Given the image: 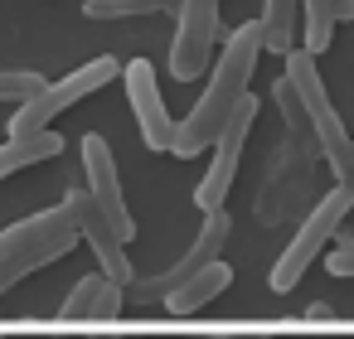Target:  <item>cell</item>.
Segmentation results:
<instances>
[{"instance_id":"obj_1","label":"cell","mask_w":354,"mask_h":339,"mask_svg":"<svg viewBox=\"0 0 354 339\" xmlns=\"http://www.w3.org/2000/svg\"><path fill=\"white\" fill-rule=\"evenodd\" d=\"M257 59H262V30H257V20H248V25H238V30L223 39V54L214 59V73H209L204 93H199L194 112H189L185 122H175V146H170V155L194 160V155L214 151V141H218V131L228 126L233 107L248 97V83H252Z\"/></svg>"},{"instance_id":"obj_2","label":"cell","mask_w":354,"mask_h":339,"mask_svg":"<svg viewBox=\"0 0 354 339\" xmlns=\"http://www.w3.org/2000/svg\"><path fill=\"white\" fill-rule=\"evenodd\" d=\"M78 223L68 213V204L39 209L10 228H0V296L15 291L25 276H35L39 267H54L59 257H68L78 247Z\"/></svg>"},{"instance_id":"obj_3","label":"cell","mask_w":354,"mask_h":339,"mask_svg":"<svg viewBox=\"0 0 354 339\" xmlns=\"http://www.w3.org/2000/svg\"><path fill=\"white\" fill-rule=\"evenodd\" d=\"M286 78H291V88L306 102V117H310V131H315V151L330 160L335 180L354 194V141H349V131H344V122H339V112H335V102L325 93V78L315 68V54L310 49H291L286 54Z\"/></svg>"},{"instance_id":"obj_4","label":"cell","mask_w":354,"mask_h":339,"mask_svg":"<svg viewBox=\"0 0 354 339\" xmlns=\"http://www.w3.org/2000/svg\"><path fill=\"white\" fill-rule=\"evenodd\" d=\"M349 209H354V194H349L344 184H335V189L310 209V218L301 223V233L286 242V252H281V257L272 262V271H267V286H272L277 296H286V291H296V286H301V276L310 271V262L330 247V238H339V228H344Z\"/></svg>"},{"instance_id":"obj_5","label":"cell","mask_w":354,"mask_h":339,"mask_svg":"<svg viewBox=\"0 0 354 339\" xmlns=\"http://www.w3.org/2000/svg\"><path fill=\"white\" fill-rule=\"evenodd\" d=\"M117 78H122V64H117L112 54L88 59V64H83V68H73L68 78H54V83H44L30 102H20V107H15V117H10V136L49 131V122H54V117H64L68 107H78L83 97L102 93V88H107V83H117Z\"/></svg>"},{"instance_id":"obj_6","label":"cell","mask_w":354,"mask_h":339,"mask_svg":"<svg viewBox=\"0 0 354 339\" xmlns=\"http://www.w3.org/2000/svg\"><path fill=\"white\" fill-rule=\"evenodd\" d=\"M218 49V0H180V20L170 39V78L194 83Z\"/></svg>"},{"instance_id":"obj_7","label":"cell","mask_w":354,"mask_h":339,"mask_svg":"<svg viewBox=\"0 0 354 339\" xmlns=\"http://www.w3.org/2000/svg\"><path fill=\"white\" fill-rule=\"evenodd\" d=\"M252 117H257V97L248 93V97L233 107L228 126L218 131V141H214V160H209V170H204V180H199V189H194V204H199L204 213H214V209L228 204V194H233V175H238V155H243V141H248V131H252Z\"/></svg>"},{"instance_id":"obj_8","label":"cell","mask_w":354,"mask_h":339,"mask_svg":"<svg viewBox=\"0 0 354 339\" xmlns=\"http://www.w3.org/2000/svg\"><path fill=\"white\" fill-rule=\"evenodd\" d=\"M228 233H233V218H228V209H214V213H204V223H199V233H194V242H189V252L170 267V271H160V276H151V281H136L131 286V300H165L175 286H185L194 271H204L209 262H218L223 257V247H228Z\"/></svg>"},{"instance_id":"obj_9","label":"cell","mask_w":354,"mask_h":339,"mask_svg":"<svg viewBox=\"0 0 354 339\" xmlns=\"http://www.w3.org/2000/svg\"><path fill=\"white\" fill-rule=\"evenodd\" d=\"M122 83H127V102H131V112H136V126H141L146 151L170 155V146H175V117H170V107H165V97H160L156 64H151V59H131V64L122 68Z\"/></svg>"},{"instance_id":"obj_10","label":"cell","mask_w":354,"mask_h":339,"mask_svg":"<svg viewBox=\"0 0 354 339\" xmlns=\"http://www.w3.org/2000/svg\"><path fill=\"white\" fill-rule=\"evenodd\" d=\"M64 204H68V213H73V223H78L83 242L93 247V257H97L102 276H112L117 286H131V281H136V267H131V257H127V242L117 238V223L102 213V204H97L88 189H73Z\"/></svg>"},{"instance_id":"obj_11","label":"cell","mask_w":354,"mask_h":339,"mask_svg":"<svg viewBox=\"0 0 354 339\" xmlns=\"http://www.w3.org/2000/svg\"><path fill=\"white\" fill-rule=\"evenodd\" d=\"M83 175H88V194L102 204V213L117 223V238L131 242L136 238V218L127 209V194H122V175H117V155L102 136H83Z\"/></svg>"},{"instance_id":"obj_12","label":"cell","mask_w":354,"mask_h":339,"mask_svg":"<svg viewBox=\"0 0 354 339\" xmlns=\"http://www.w3.org/2000/svg\"><path fill=\"white\" fill-rule=\"evenodd\" d=\"M122 305H127V286H117L112 276L97 271V276H83L68 291L59 320H112V315H122Z\"/></svg>"},{"instance_id":"obj_13","label":"cell","mask_w":354,"mask_h":339,"mask_svg":"<svg viewBox=\"0 0 354 339\" xmlns=\"http://www.w3.org/2000/svg\"><path fill=\"white\" fill-rule=\"evenodd\" d=\"M228 286H233V267L218 257V262H209L204 271H194L185 286H175V291H170L160 305H165L170 315H194V310H204L214 296H223Z\"/></svg>"},{"instance_id":"obj_14","label":"cell","mask_w":354,"mask_h":339,"mask_svg":"<svg viewBox=\"0 0 354 339\" xmlns=\"http://www.w3.org/2000/svg\"><path fill=\"white\" fill-rule=\"evenodd\" d=\"M257 30H262V54L286 59L296 49V30H301V0H262Z\"/></svg>"},{"instance_id":"obj_15","label":"cell","mask_w":354,"mask_h":339,"mask_svg":"<svg viewBox=\"0 0 354 339\" xmlns=\"http://www.w3.org/2000/svg\"><path fill=\"white\" fill-rule=\"evenodd\" d=\"M54 155H64V136H59V131L10 136L6 146H0V180H10V175H20V170H30V165H44V160H54Z\"/></svg>"},{"instance_id":"obj_16","label":"cell","mask_w":354,"mask_h":339,"mask_svg":"<svg viewBox=\"0 0 354 339\" xmlns=\"http://www.w3.org/2000/svg\"><path fill=\"white\" fill-rule=\"evenodd\" d=\"M272 102L281 107V117H286V131H291V141H296V146H306V151H315V131H310L306 102H301V93L291 88V78H286V73H281V78L272 83Z\"/></svg>"},{"instance_id":"obj_17","label":"cell","mask_w":354,"mask_h":339,"mask_svg":"<svg viewBox=\"0 0 354 339\" xmlns=\"http://www.w3.org/2000/svg\"><path fill=\"white\" fill-rule=\"evenodd\" d=\"M335 6L330 0H301V30H306V44L301 49H310L315 59L330 49V39H335Z\"/></svg>"},{"instance_id":"obj_18","label":"cell","mask_w":354,"mask_h":339,"mask_svg":"<svg viewBox=\"0 0 354 339\" xmlns=\"http://www.w3.org/2000/svg\"><path fill=\"white\" fill-rule=\"evenodd\" d=\"M165 0H83L88 20H136V15H160Z\"/></svg>"},{"instance_id":"obj_19","label":"cell","mask_w":354,"mask_h":339,"mask_svg":"<svg viewBox=\"0 0 354 339\" xmlns=\"http://www.w3.org/2000/svg\"><path fill=\"white\" fill-rule=\"evenodd\" d=\"M39 88H44V78H39V73H30V68H10V73H0V102H10V107L30 102Z\"/></svg>"},{"instance_id":"obj_20","label":"cell","mask_w":354,"mask_h":339,"mask_svg":"<svg viewBox=\"0 0 354 339\" xmlns=\"http://www.w3.org/2000/svg\"><path fill=\"white\" fill-rule=\"evenodd\" d=\"M325 267H330V276H354V242L339 238V247L325 257Z\"/></svg>"},{"instance_id":"obj_21","label":"cell","mask_w":354,"mask_h":339,"mask_svg":"<svg viewBox=\"0 0 354 339\" xmlns=\"http://www.w3.org/2000/svg\"><path fill=\"white\" fill-rule=\"evenodd\" d=\"M306 320H315V325H325V320H330V305H325V300H315V305H306Z\"/></svg>"},{"instance_id":"obj_22","label":"cell","mask_w":354,"mask_h":339,"mask_svg":"<svg viewBox=\"0 0 354 339\" xmlns=\"http://www.w3.org/2000/svg\"><path fill=\"white\" fill-rule=\"evenodd\" d=\"M335 6V20H354V0H330Z\"/></svg>"},{"instance_id":"obj_23","label":"cell","mask_w":354,"mask_h":339,"mask_svg":"<svg viewBox=\"0 0 354 339\" xmlns=\"http://www.w3.org/2000/svg\"><path fill=\"white\" fill-rule=\"evenodd\" d=\"M209 339H223V334H209Z\"/></svg>"},{"instance_id":"obj_24","label":"cell","mask_w":354,"mask_h":339,"mask_svg":"<svg viewBox=\"0 0 354 339\" xmlns=\"http://www.w3.org/2000/svg\"><path fill=\"white\" fill-rule=\"evenodd\" d=\"M107 339H112V334H107Z\"/></svg>"}]
</instances>
